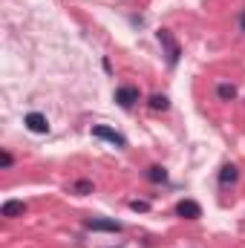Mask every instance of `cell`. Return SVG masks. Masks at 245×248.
Wrapping results in <instances>:
<instances>
[{"instance_id": "cell-1", "label": "cell", "mask_w": 245, "mask_h": 248, "mask_svg": "<svg viewBox=\"0 0 245 248\" xmlns=\"http://www.w3.org/2000/svg\"><path fill=\"white\" fill-rule=\"evenodd\" d=\"M159 44H162L165 52H168V63L176 66V63H179V55H182V49H179V41L170 35V29H159Z\"/></svg>"}, {"instance_id": "cell-2", "label": "cell", "mask_w": 245, "mask_h": 248, "mask_svg": "<svg viewBox=\"0 0 245 248\" xmlns=\"http://www.w3.org/2000/svg\"><path fill=\"white\" fill-rule=\"evenodd\" d=\"M92 136H95V139H104V141H110V144H116V147H127V139H124L122 133H116L113 127L95 124V127H92Z\"/></svg>"}, {"instance_id": "cell-3", "label": "cell", "mask_w": 245, "mask_h": 248, "mask_svg": "<svg viewBox=\"0 0 245 248\" xmlns=\"http://www.w3.org/2000/svg\"><path fill=\"white\" fill-rule=\"evenodd\" d=\"M84 225H87V231H107V234H119V231H122V222H116V219H101V217H92V219H87Z\"/></svg>"}, {"instance_id": "cell-4", "label": "cell", "mask_w": 245, "mask_h": 248, "mask_svg": "<svg viewBox=\"0 0 245 248\" xmlns=\"http://www.w3.org/2000/svg\"><path fill=\"white\" fill-rule=\"evenodd\" d=\"M23 124H26L35 136H46V133H49V122H46L44 113H29V116L23 119Z\"/></svg>"}, {"instance_id": "cell-5", "label": "cell", "mask_w": 245, "mask_h": 248, "mask_svg": "<svg viewBox=\"0 0 245 248\" xmlns=\"http://www.w3.org/2000/svg\"><path fill=\"white\" fill-rule=\"evenodd\" d=\"M176 214H179L182 219H199V217H202V208H199V202H193V199H182V202L176 205Z\"/></svg>"}, {"instance_id": "cell-6", "label": "cell", "mask_w": 245, "mask_h": 248, "mask_svg": "<svg viewBox=\"0 0 245 248\" xmlns=\"http://www.w3.org/2000/svg\"><path fill=\"white\" fill-rule=\"evenodd\" d=\"M116 101L122 104L124 110L133 107V104L138 101V90H136V87H119V90H116Z\"/></svg>"}, {"instance_id": "cell-7", "label": "cell", "mask_w": 245, "mask_h": 248, "mask_svg": "<svg viewBox=\"0 0 245 248\" xmlns=\"http://www.w3.org/2000/svg\"><path fill=\"white\" fill-rule=\"evenodd\" d=\"M0 214L9 217V219H15V217H23V214H26V205H23L20 199H9V202H3Z\"/></svg>"}, {"instance_id": "cell-8", "label": "cell", "mask_w": 245, "mask_h": 248, "mask_svg": "<svg viewBox=\"0 0 245 248\" xmlns=\"http://www.w3.org/2000/svg\"><path fill=\"white\" fill-rule=\"evenodd\" d=\"M237 179H240L237 165H222V170H219V185H234Z\"/></svg>"}, {"instance_id": "cell-9", "label": "cell", "mask_w": 245, "mask_h": 248, "mask_svg": "<svg viewBox=\"0 0 245 248\" xmlns=\"http://www.w3.org/2000/svg\"><path fill=\"white\" fill-rule=\"evenodd\" d=\"M153 185H162V182H168V170L162 168V165H153V168H147V173H144Z\"/></svg>"}, {"instance_id": "cell-10", "label": "cell", "mask_w": 245, "mask_h": 248, "mask_svg": "<svg viewBox=\"0 0 245 248\" xmlns=\"http://www.w3.org/2000/svg\"><path fill=\"white\" fill-rule=\"evenodd\" d=\"M216 95H219L222 101H234V98H237V87H234V84H219V87H216Z\"/></svg>"}, {"instance_id": "cell-11", "label": "cell", "mask_w": 245, "mask_h": 248, "mask_svg": "<svg viewBox=\"0 0 245 248\" xmlns=\"http://www.w3.org/2000/svg\"><path fill=\"white\" fill-rule=\"evenodd\" d=\"M150 107H153V110H168L170 101H168V95H159V93H156V95H150Z\"/></svg>"}, {"instance_id": "cell-12", "label": "cell", "mask_w": 245, "mask_h": 248, "mask_svg": "<svg viewBox=\"0 0 245 248\" xmlns=\"http://www.w3.org/2000/svg\"><path fill=\"white\" fill-rule=\"evenodd\" d=\"M12 165H15V159H12V153H9V150H3V153H0V168H3V170H9Z\"/></svg>"}, {"instance_id": "cell-13", "label": "cell", "mask_w": 245, "mask_h": 248, "mask_svg": "<svg viewBox=\"0 0 245 248\" xmlns=\"http://www.w3.org/2000/svg\"><path fill=\"white\" fill-rule=\"evenodd\" d=\"M130 208H133V211H141V214H144V211H150V202H141V199H133V202H130Z\"/></svg>"}, {"instance_id": "cell-14", "label": "cell", "mask_w": 245, "mask_h": 248, "mask_svg": "<svg viewBox=\"0 0 245 248\" xmlns=\"http://www.w3.org/2000/svg\"><path fill=\"white\" fill-rule=\"evenodd\" d=\"M75 190H78V193H92V182L81 179V182H75Z\"/></svg>"}, {"instance_id": "cell-15", "label": "cell", "mask_w": 245, "mask_h": 248, "mask_svg": "<svg viewBox=\"0 0 245 248\" xmlns=\"http://www.w3.org/2000/svg\"><path fill=\"white\" fill-rule=\"evenodd\" d=\"M240 26H243V32H245V12L240 15Z\"/></svg>"}]
</instances>
